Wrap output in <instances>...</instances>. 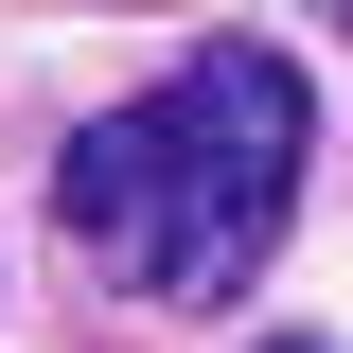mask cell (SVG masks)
<instances>
[{
    "label": "cell",
    "instance_id": "6da1fadb",
    "mask_svg": "<svg viewBox=\"0 0 353 353\" xmlns=\"http://www.w3.org/2000/svg\"><path fill=\"white\" fill-rule=\"evenodd\" d=\"M301 159H318L301 71L265 36H212V53H176L141 106H106V124L53 159V230H71L124 301H230V283L283 248V212H301Z\"/></svg>",
    "mask_w": 353,
    "mask_h": 353
},
{
    "label": "cell",
    "instance_id": "7a4b0ae2",
    "mask_svg": "<svg viewBox=\"0 0 353 353\" xmlns=\"http://www.w3.org/2000/svg\"><path fill=\"white\" fill-rule=\"evenodd\" d=\"M265 353H336V336H265Z\"/></svg>",
    "mask_w": 353,
    "mask_h": 353
},
{
    "label": "cell",
    "instance_id": "3957f363",
    "mask_svg": "<svg viewBox=\"0 0 353 353\" xmlns=\"http://www.w3.org/2000/svg\"><path fill=\"white\" fill-rule=\"evenodd\" d=\"M318 18H353V0H318Z\"/></svg>",
    "mask_w": 353,
    "mask_h": 353
}]
</instances>
